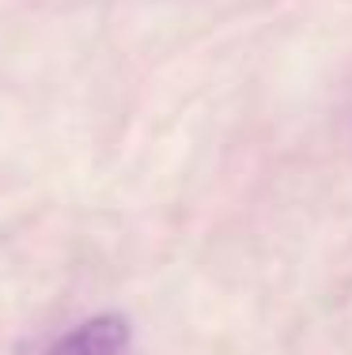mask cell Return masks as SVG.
Masks as SVG:
<instances>
[{"label":"cell","mask_w":352,"mask_h":355,"mask_svg":"<svg viewBox=\"0 0 352 355\" xmlns=\"http://www.w3.org/2000/svg\"><path fill=\"white\" fill-rule=\"evenodd\" d=\"M133 329L121 314H95L49 344L42 355H129Z\"/></svg>","instance_id":"obj_1"}]
</instances>
